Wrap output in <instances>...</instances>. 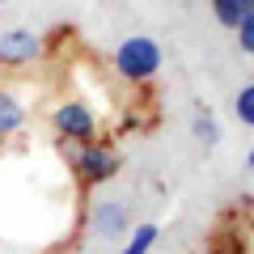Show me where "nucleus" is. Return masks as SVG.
<instances>
[{
  "label": "nucleus",
  "instance_id": "2",
  "mask_svg": "<svg viewBox=\"0 0 254 254\" xmlns=\"http://www.w3.org/2000/svg\"><path fill=\"white\" fill-rule=\"evenodd\" d=\"M119 170H123V157H119V148L110 140H89V144L72 148V174H76V187L81 190H98Z\"/></svg>",
  "mask_w": 254,
  "mask_h": 254
},
{
  "label": "nucleus",
  "instance_id": "7",
  "mask_svg": "<svg viewBox=\"0 0 254 254\" xmlns=\"http://www.w3.org/2000/svg\"><path fill=\"white\" fill-rule=\"evenodd\" d=\"M208 4H212V17H216L225 30H237L254 13V0H208Z\"/></svg>",
  "mask_w": 254,
  "mask_h": 254
},
{
  "label": "nucleus",
  "instance_id": "1",
  "mask_svg": "<svg viewBox=\"0 0 254 254\" xmlns=\"http://www.w3.org/2000/svg\"><path fill=\"white\" fill-rule=\"evenodd\" d=\"M115 72L131 85H148L161 72V43L148 34H127L115 47Z\"/></svg>",
  "mask_w": 254,
  "mask_h": 254
},
{
  "label": "nucleus",
  "instance_id": "8",
  "mask_svg": "<svg viewBox=\"0 0 254 254\" xmlns=\"http://www.w3.org/2000/svg\"><path fill=\"white\" fill-rule=\"evenodd\" d=\"M157 237H161V229H157L153 220H140V225L127 233V242H123V250H119V254H148L157 246Z\"/></svg>",
  "mask_w": 254,
  "mask_h": 254
},
{
  "label": "nucleus",
  "instance_id": "14",
  "mask_svg": "<svg viewBox=\"0 0 254 254\" xmlns=\"http://www.w3.org/2000/svg\"><path fill=\"white\" fill-rule=\"evenodd\" d=\"M55 254H64V250H55Z\"/></svg>",
  "mask_w": 254,
  "mask_h": 254
},
{
  "label": "nucleus",
  "instance_id": "5",
  "mask_svg": "<svg viewBox=\"0 0 254 254\" xmlns=\"http://www.w3.org/2000/svg\"><path fill=\"white\" fill-rule=\"evenodd\" d=\"M43 34L34 30H4L0 34V68H26V64L43 60Z\"/></svg>",
  "mask_w": 254,
  "mask_h": 254
},
{
  "label": "nucleus",
  "instance_id": "11",
  "mask_svg": "<svg viewBox=\"0 0 254 254\" xmlns=\"http://www.w3.org/2000/svg\"><path fill=\"white\" fill-rule=\"evenodd\" d=\"M233 34H237V51H242V55H250V60H254V13H250V17H246L242 26L233 30Z\"/></svg>",
  "mask_w": 254,
  "mask_h": 254
},
{
  "label": "nucleus",
  "instance_id": "4",
  "mask_svg": "<svg viewBox=\"0 0 254 254\" xmlns=\"http://www.w3.org/2000/svg\"><path fill=\"white\" fill-rule=\"evenodd\" d=\"M85 225H89L93 237L115 242V237L131 233V229H136V220H131V208H127L123 199H93L89 212H85Z\"/></svg>",
  "mask_w": 254,
  "mask_h": 254
},
{
  "label": "nucleus",
  "instance_id": "12",
  "mask_svg": "<svg viewBox=\"0 0 254 254\" xmlns=\"http://www.w3.org/2000/svg\"><path fill=\"white\" fill-rule=\"evenodd\" d=\"M246 165H250V170H254V148H250V157H246Z\"/></svg>",
  "mask_w": 254,
  "mask_h": 254
},
{
  "label": "nucleus",
  "instance_id": "10",
  "mask_svg": "<svg viewBox=\"0 0 254 254\" xmlns=\"http://www.w3.org/2000/svg\"><path fill=\"white\" fill-rule=\"evenodd\" d=\"M233 115H237V123L254 127V81H246L242 89H237V98H233Z\"/></svg>",
  "mask_w": 254,
  "mask_h": 254
},
{
  "label": "nucleus",
  "instance_id": "3",
  "mask_svg": "<svg viewBox=\"0 0 254 254\" xmlns=\"http://www.w3.org/2000/svg\"><path fill=\"white\" fill-rule=\"evenodd\" d=\"M51 131L64 144H89V140H98V106L76 98V93L60 98L51 106Z\"/></svg>",
  "mask_w": 254,
  "mask_h": 254
},
{
  "label": "nucleus",
  "instance_id": "13",
  "mask_svg": "<svg viewBox=\"0 0 254 254\" xmlns=\"http://www.w3.org/2000/svg\"><path fill=\"white\" fill-rule=\"evenodd\" d=\"M0 4H9V0H0Z\"/></svg>",
  "mask_w": 254,
  "mask_h": 254
},
{
  "label": "nucleus",
  "instance_id": "9",
  "mask_svg": "<svg viewBox=\"0 0 254 254\" xmlns=\"http://www.w3.org/2000/svg\"><path fill=\"white\" fill-rule=\"evenodd\" d=\"M190 131H195V140H199L203 148H216V144H220V123H216L212 110H199L195 123H190Z\"/></svg>",
  "mask_w": 254,
  "mask_h": 254
},
{
  "label": "nucleus",
  "instance_id": "6",
  "mask_svg": "<svg viewBox=\"0 0 254 254\" xmlns=\"http://www.w3.org/2000/svg\"><path fill=\"white\" fill-rule=\"evenodd\" d=\"M30 127V106L13 85H0V148L21 140V131Z\"/></svg>",
  "mask_w": 254,
  "mask_h": 254
}]
</instances>
